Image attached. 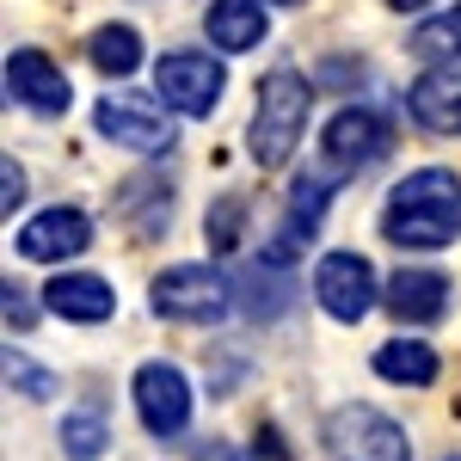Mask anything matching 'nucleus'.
<instances>
[{
	"mask_svg": "<svg viewBox=\"0 0 461 461\" xmlns=\"http://www.w3.org/2000/svg\"><path fill=\"white\" fill-rule=\"evenodd\" d=\"M461 234V178L449 167H419L382 197V240L400 252H443Z\"/></svg>",
	"mask_w": 461,
	"mask_h": 461,
	"instance_id": "nucleus-1",
	"label": "nucleus"
},
{
	"mask_svg": "<svg viewBox=\"0 0 461 461\" xmlns=\"http://www.w3.org/2000/svg\"><path fill=\"white\" fill-rule=\"evenodd\" d=\"M308 117H314V80L302 68H271L252 93V123H247L252 167H265V173L289 167L302 136H308Z\"/></svg>",
	"mask_w": 461,
	"mask_h": 461,
	"instance_id": "nucleus-2",
	"label": "nucleus"
},
{
	"mask_svg": "<svg viewBox=\"0 0 461 461\" xmlns=\"http://www.w3.org/2000/svg\"><path fill=\"white\" fill-rule=\"evenodd\" d=\"M148 308L178 326H215L234 314V277L221 265H167L148 284Z\"/></svg>",
	"mask_w": 461,
	"mask_h": 461,
	"instance_id": "nucleus-3",
	"label": "nucleus"
},
{
	"mask_svg": "<svg viewBox=\"0 0 461 461\" xmlns=\"http://www.w3.org/2000/svg\"><path fill=\"white\" fill-rule=\"evenodd\" d=\"M320 443L332 461H412V437L400 419H388L382 406H363V400H345L326 412L320 425Z\"/></svg>",
	"mask_w": 461,
	"mask_h": 461,
	"instance_id": "nucleus-4",
	"label": "nucleus"
},
{
	"mask_svg": "<svg viewBox=\"0 0 461 461\" xmlns=\"http://www.w3.org/2000/svg\"><path fill=\"white\" fill-rule=\"evenodd\" d=\"M93 130H99L111 148H130V154H142V160H160V154H173V142H178V117L160 105V99H142V93H105V99L93 105Z\"/></svg>",
	"mask_w": 461,
	"mask_h": 461,
	"instance_id": "nucleus-5",
	"label": "nucleus"
},
{
	"mask_svg": "<svg viewBox=\"0 0 461 461\" xmlns=\"http://www.w3.org/2000/svg\"><path fill=\"white\" fill-rule=\"evenodd\" d=\"M228 93V68L215 62L210 50H167L154 62V99L173 117H210Z\"/></svg>",
	"mask_w": 461,
	"mask_h": 461,
	"instance_id": "nucleus-6",
	"label": "nucleus"
},
{
	"mask_svg": "<svg viewBox=\"0 0 461 461\" xmlns=\"http://www.w3.org/2000/svg\"><path fill=\"white\" fill-rule=\"evenodd\" d=\"M393 148V117L375 105H339L320 130V160L339 167L345 178H357L363 167H375Z\"/></svg>",
	"mask_w": 461,
	"mask_h": 461,
	"instance_id": "nucleus-7",
	"label": "nucleus"
},
{
	"mask_svg": "<svg viewBox=\"0 0 461 461\" xmlns=\"http://www.w3.org/2000/svg\"><path fill=\"white\" fill-rule=\"evenodd\" d=\"M314 302L326 320H339V326H357V320L375 314V302H382V277H375V265L363 258V252H320L314 265Z\"/></svg>",
	"mask_w": 461,
	"mask_h": 461,
	"instance_id": "nucleus-8",
	"label": "nucleus"
},
{
	"mask_svg": "<svg viewBox=\"0 0 461 461\" xmlns=\"http://www.w3.org/2000/svg\"><path fill=\"white\" fill-rule=\"evenodd\" d=\"M130 400H136V419H142L148 437H160V443H173L185 437L191 425V382H185V369L178 363H142L136 375H130Z\"/></svg>",
	"mask_w": 461,
	"mask_h": 461,
	"instance_id": "nucleus-9",
	"label": "nucleus"
},
{
	"mask_svg": "<svg viewBox=\"0 0 461 461\" xmlns=\"http://www.w3.org/2000/svg\"><path fill=\"white\" fill-rule=\"evenodd\" d=\"M6 105L32 111V117H62L74 105L62 62L43 56V50H6Z\"/></svg>",
	"mask_w": 461,
	"mask_h": 461,
	"instance_id": "nucleus-10",
	"label": "nucleus"
},
{
	"mask_svg": "<svg viewBox=\"0 0 461 461\" xmlns=\"http://www.w3.org/2000/svg\"><path fill=\"white\" fill-rule=\"evenodd\" d=\"M19 258L25 265H62V258H80V252L93 247V215L74 210V203H50V210H37L25 228H19Z\"/></svg>",
	"mask_w": 461,
	"mask_h": 461,
	"instance_id": "nucleus-11",
	"label": "nucleus"
},
{
	"mask_svg": "<svg viewBox=\"0 0 461 461\" xmlns=\"http://www.w3.org/2000/svg\"><path fill=\"white\" fill-rule=\"evenodd\" d=\"M449 295H456V284H449L443 271H430V265H400L388 284H382V308H388L400 326H437V320L449 314Z\"/></svg>",
	"mask_w": 461,
	"mask_h": 461,
	"instance_id": "nucleus-12",
	"label": "nucleus"
},
{
	"mask_svg": "<svg viewBox=\"0 0 461 461\" xmlns=\"http://www.w3.org/2000/svg\"><path fill=\"white\" fill-rule=\"evenodd\" d=\"M43 308L62 314L68 326H105V320L117 314V289H111V277H99V271H56V277L43 284Z\"/></svg>",
	"mask_w": 461,
	"mask_h": 461,
	"instance_id": "nucleus-13",
	"label": "nucleus"
},
{
	"mask_svg": "<svg viewBox=\"0 0 461 461\" xmlns=\"http://www.w3.org/2000/svg\"><path fill=\"white\" fill-rule=\"evenodd\" d=\"M406 111L430 136H461V62H443V68L419 74L406 86Z\"/></svg>",
	"mask_w": 461,
	"mask_h": 461,
	"instance_id": "nucleus-14",
	"label": "nucleus"
},
{
	"mask_svg": "<svg viewBox=\"0 0 461 461\" xmlns=\"http://www.w3.org/2000/svg\"><path fill=\"white\" fill-rule=\"evenodd\" d=\"M234 308L258 326H271V320H284L295 308V277H289V265H271V258H258L247 265L240 277H234Z\"/></svg>",
	"mask_w": 461,
	"mask_h": 461,
	"instance_id": "nucleus-15",
	"label": "nucleus"
},
{
	"mask_svg": "<svg viewBox=\"0 0 461 461\" xmlns=\"http://www.w3.org/2000/svg\"><path fill=\"white\" fill-rule=\"evenodd\" d=\"M203 37H210L221 56H247L271 37V19H265V0H210L203 13Z\"/></svg>",
	"mask_w": 461,
	"mask_h": 461,
	"instance_id": "nucleus-16",
	"label": "nucleus"
},
{
	"mask_svg": "<svg viewBox=\"0 0 461 461\" xmlns=\"http://www.w3.org/2000/svg\"><path fill=\"white\" fill-rule=\"evenodd\" d=\"M117 215L142 234V240H160L173 228V178L160 173H136L117 185Z\"/></svg>",
	"mask_w": 461,
	"mask_h": 461,
	"instance_id": "nucleus-17",
	"label": "nucleus"
},
{
	"mask_svg": "<svg viewBox=\"0 0 461 461\" xmlns=\"http://www.w3.org/2000/svg\"><path fill=\"white\" fill-rule=\"evenodd\" d=\"M369 369H375L382 382H393V388H430L437 369H443V357L430 351L425 339H388V345H375Z\"/></svg>",
	"mask_w": 461,
	"mask_h": 461,
	"instance_id": "nucleus-18",
	"label": "nucleus"
},
{
	"mask_svg": "<svg viewBox=\"0 0 461 461\" xmlns=\"http://www.w3.org/2000/svg\"><path fill=\"white\" fill-rule=\"evenodd\" d=\"M86 62L105 74V80H130V74L142 68V32L123 25V19L99 25V32L86 37Z\"/></svg>",
	"mask_w": 461,
	"mask_h": 461,
	"instance_id": "nucleus-19",
	"label": "nucleus"
},
{
	"mask_svg": "<svg viewBox=\"0 0 461 461\" xmlns=\"http://www.w3.org/2000/svg\"><path fill=\"white\" fill-rule=\"evenodd\" d=\"M56 443H62V461H99V456L111 449V419H105V406H99V400H86V406L62 412Z\"/></svg>",
	"mask_w": 461,
	"mask_h": 461,
	"instance_id": "nucleus-20",
	"label": "nucleus"
},
{
	"mask_svg": "<svg viewBox=\"0 0 461 461\" xmlns=\"http://www.w3.org/2000/svg\"><path fill=\"white\" fill-rule=\"evenodd\" d=\"M406 50H412L419 62H430V68L461 62V0H456V6H443V13H430V19H419L412 37H406Z\"/></svg>",
	"mask_w": 461,
	"mask_h": 461,
	"instance_id": "nucleus-21",
	"label": "nucleus"
},
{
	"mask_svg": "<svg viewBox=\"0 0 461 461\" xmlns=\"http://www.w3.org/2000/svg\"><path fill=\"white\" fill-rule=\"evenodd\" d=\"M203 240H210L215 258L247 240V197H240V191H228V197H215V203H210V215H203Z\"/></svg>",
	"mask_w": 461,
	"mask_h": 461,
	"instance_id": "nucleus-22",
	"label": "nucleus"
},
{
	"mask_svg": "<svg viewBox=\"0 0 461 461\" xmlns=\"http://www.w3.org/2000/svg\"><path fill=\"white\" fill-rule=\"evenodd\" d=\"M6 388L19 393V400H37V406H43V400L62 393V382H56V369H43L37 357H25V351L6 345Z\"/></svg>",
	"mask_w": 461,
	"mask_h": 461,
	"instance_id": "nucleus-23",
	"label": "nucleus"
},
{
	"mask_svg": "<svg viewBox=\"0 0 461 461\" xmlns=\"http://www.w3.org/2000/svg\"><path fill=\"white\" fill-rule=\"evenodd\" d=\"M25 191H32V178H25V167L6 154V160H0V215H6V221L25 210Z\"/></svg>",
	"mask_w": 461,
	"mask_h": 461,
	"instance_id": "nucleus-24",
	"label": "nucleus"
},
{
	"mask_svg": "<svg viewBox=\"0 0 461 461\" xmlns=\"http://www.w3.org/2000/svg\"><path fill=\"white\" fill-rule=\"evenodd\" d=\"M0 308H6V326H13V332H32V326H37V302H32V289H19L13 277L0 284Z\"/></svg>",
	"mask_w": 461,
	"mask_h": 461,
	"instance_id": "nucleus-25",
	"label": "nucleus"
},
{
	"mask_svg": "<svg viewBox=\"0 0 461 461\" xmlns=\"http://www.w3.org/2000/svg\"><path fill=\"white\" fill-rule=\"evenodd\" d=\"M388 6H393V13H425L430 0H388Z\"/></svg>",
	"mask_w": 461,
	"mask_h": 461,
	"instance_id": "nucleus-26",
	"label": "nucleus"
},
{
	"mask_svg": "<svg viewBox=\"0 0 461 461\" xmlns=\"http://www.w3.org/2000/svg\"><path fill=\"white\" fill-rule=\"evenodd\" d=\"M271 6H302V0H271Z\"/></svg>",
	"mask_w": 461,
	"mask_h": 461,
	"instance_id": "nucleus-27",
	"label": "nucleus"
},
{
	"mask_svg": "<svg viewBox=\"0 0 461 461\" xmlns=\"http://www.w3.org/2000/svg\"><path fill=\"white\" fill-rule=\"evenodd\" d=\"M449 461H461V456H449Z\"/></svg>",
	"mask_w": 461,
	"mask_h": 461,
	"instance_id": "nucleus-28",
	"label": "nucleus"
}]
</instances>
